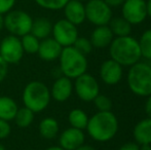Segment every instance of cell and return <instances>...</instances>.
Listing matches in <instances>:
<instances>
[{
  "instance_id": "cell-6",
  "label": "cell",
  "mask_w": 151,
  "mask_h": 150,
  "mask_svg": "<svg viewBox=\"0 0 151 150\" xmlns=\"http://www.w3.org/2000/svg\"><path fill=\"white\" fill-rule=\"evenodd\" d=\"M32 24V17L24 10L12 9L4 14V28L14 36L22 37L30 33Z\"/></svg>"
},
{
  "instance_id": "cell-4",
  "label": "cell",
  "mask_w": 151,
  "mask_h": 150,
  "mask_svg": "<svg viewBox=\"0 0 151 150\" xmlns=\"http://www.w3.org/2000/svg\"><path fill=\"white\" fill-rule=\"evenodd\" d=\"M59 61L62 75L70 79H75L86 73L88 67L86 56L78 52L73 45L63 47Z\"/></svg>"
},
{
  "instance_id": "cell-2",
  "label": "cell",
  "mask_w": 151,
  "mask_h": 150,
  "mask_svg": "<svg viewBox=\"0 0 151 150\" xmlns=\"http://www.w3.org/2000/svg\"><path fill=\"white\" fill-rule=\"evenodd\" d=\"M109 54L112 60L122 67L133 66L142 58L139 42L131 35L114 37L109 45Z\"/></svg>"
},
{
  "instance_id": "cell-28",
  "label": "cell",
  "mask_w": 151,
  "mask_h": 150,
  "mask_svg": "<svg viewBox=\"0 0 151 150\" xmlns=\"http://www.w3.org/2000/svg\"><path fill=\"white\" fill-rule=\"evenodd\" d=\"M73 46L79 52H81L82 55H84V56L91 54V50H93V44H91L90 39H88V38H86V37H79V36H78L77 39L75 40Z\"/></svg>"
},
{
  "instance_id": "cell-29",
  "label": "cell",
  "mask_w": 151,
  "mask_h": 150,
  "mask_svg": "<svg viewBox=\"0 0 151 150\" xmlns=\"http://www.w3.org/2000/svg\"><path fill=\"white\" fill-rule=\"evenodd\" d=\"M93 102L99 111H111L112 109V101L107 96L99 94Z\"/></svg>"
},
{
  "instance_id": "cell-12",
  "label": "cell",
  "mask_w": 151,
  "mask_h": 150,
  "mask_svg": "<svg viewBox=\"0 0 151 150\" xmlns=\"http://www.w3.org/2000/svg\"><path fill=\"white\" fill-rule=\"evenodd\" d=\"M100 78L107 85H115L121 80L123 69L120 64L112 59L104 61L100 67Z\"/></svg>"
},
{
  "instance_id": "cell-7",
  "label": "cell",
  "mask_w": 151,
  "mask_h": 150,
  "mask_svg": "<svg viewBox=\"0 0 151 150\" xmlns=\"http://www.w3.org/2000/svg\"><path fill=\"white\" fill-rule=\"evenodd\" d=\"M84 6L86 20L96 27L108 25L113 18L112 8L104 0H88Z\"/></svg>"
},
{
  "instance_id": "cell-10",
  "label": "cell",
  "mask_w": 151,
  "mask_h": 150,
  "mask_svg": "<svg viewBox=\"0 0 151 150\" xmlns=\"http://www.w3.org/2000/svg\"><path fill=\"white\" fill-rule=\"evenodd\" d=\"M52 35L62 47L72 46L79 36L77 26L70 23L66 19H61L52 24Z\"/></svg>"
},
{
  "instance_id": "cell-11",
  "label": "cell",
  "mask_w": 151,
  "mask_h": 150,
  "mask_svg": "<svg viewBox=\"0 0 151 150\" xmlns=\"http://www.w3.org/2000/svg\"><path fill=\"white\" fill-rule=\"evenodd\" d=\"M121 14L129 24L140 25L147 18L145 0H125L121 5Z\"/></svg>"
},
{
  "instance_id": "cell-8",
  "label": "cell",
  "mask_w": 151,
  "mask_h": 150,
  "mask_svg": "<svg viewBox=\"0 0 151 150\" xmlns=\"http://www.w3.org/2000/svg\"><path fill=\"white\" fill-rule=\"evenodd\" d=\"M73 90L81 101L93 102L96 97L100 94V85L93 75L86 72L75 78Z\"/></svg>"
},
{
  "instance_id": "cell-36",
  "label": "cell",
  "mask_w": 151,
  "mask_h": 150,
  "mask_svg": "<svg viewBox=\"0 0 151 150\" xmlns=\"http://www.w3.org/2000/svg\"><path fill=\"white\" fill-rule=\"evenodd\" d=\"M146 11H147V17L151 19V0L146 1Z\"/></svg>"
},
{
  "instance_id": "cell-17",
  "label": "cell",
  "mask_w": 151,
  "mask_h": 150,
  "mask_svg": "<svg viewBox=\"0 0 151 150\" xmlns=\"http://www.w3.org/2000/svg\"><path fill=\"white\" fill-rule=\"evenodd\" d=\"M114 38L112 31L108 25L97 26L91 34V42L96 48H105L110 45Z\"/></svg>"
},
{
  "instance_id": "cell-33",
  "label": "cell",
  "mask_w": 151,
  "mask_h": 150,
  "mask_svg": "<svg viewBox=\"0 0 151 150\" xmlns=\"http://www.w3.org/2000/svg\"><path fill=\"white\" fill-rule=\"evenodd\" d=\"M118 150H140V145L136 142H127L120 146Z\"/></svg>"
},
{
  "instance_id": "cell-25",
  "label": "cell",
  "mask_w": 151,
  "mask_h": 150,
  "mask_svg": "<svg viewBox=\"0 0 151 150\" xmlns=\"http://www.w3.org/2000/svg\"><path fill=\"white\" fill-rule=\"evenodd\" d=\"M21 42H22L23 50L25 54L28 55H34L37 54L38 48H39L40 40L37 37H35L33 34L28 33L21 37Z\"/></svg>"
},
{
  "instance_id": "cell-38",
  "label": "cell",
  "mask_w": 151,
  "mask_h": 150,
  "mask_svg": "<svg viewBox=\"0 0 151 150\" xmlns=\"http://www.w3.org/2000/svg\"><path fill=\"white\" fill-rule=\"evenodd\" d=\"M140 150H151V144L140 145Z\"/></svg>"
},
{
  "instance_id": "cell-31",
  "label": "cell",
  "mask_w": 151,
  "mask_h": 150,
  "mask_svg": "<svg viewBox=\"0 0 151 150\" xmlns=\"http://www.w3.org/2000/svg\"><path fill=\"white\" fill-rule=\"evenodd\" d=\"M16 0H0V14H5L14 8Z\"/></svg>"
},
{
  "instance_id": "cell-41",
  "label": "cell",
  "mask_w": 151,
  "mask_h": 150,
  "mask_svg": "<svg viewBox=\"0 0 151 150\" xmlns=\"http://www.w3.org/2000/svg\"><path fill=\"white\" fill-rule=\"evenodd\" d=\"M146 64H147L148 66L151 68V59H150V60H146Z\"/></svg>"
},
{
  "instance_id": "cell-37",
  "label": "cell",
  "mask_w": 151,
  "mask_h": 150,
  "mask_svg": "<svg viewBox=\"0 0 151 150\" xmlns=\"http://www.w3.org/2000/svg\"><path fill=\"white\" fill-rule=\"evenodd\" d=\"M75 150H97L96 148H93V146H91V145H86V144H83V145H81L80 147H78L77 149H75Z\"/></svg>"
},
{
  "instance_id": "cell-30",
  "label": "cell",
  "mask_w": 151,
  "mask_h": 150,
  "mask_svg": "<svg viewBox=\"0 0 151 150\" xmlns=\"http://www.w3.org/2000/svg\"><path fill=\"white\" fill-rule=\"evenodd\" d=\"M10 133H12V126L9 124V121L0 118V140L9 137Z\"/></svg>"
},
{
  "instance_id": "cell-21",
  "label": "cell",
  "mask_w": 151,
  "mask_h": 150,
  "mask_svg": "<svg viewBox=\"0 0 151 150\" xmlns=\"http://www.w3.org/2000/svg\"><path fill=\"white\" fill-rule=\"evenodd\" d=\"M18 110V104L14 99L7 96L0 97V118L1 119L12 121L14 119Z\"/></svg>"
},
{
  "instance_id": "cell-32",
  "label": "cell",
  "mask_w": 151,
  "mask_h": 150,
  "mask_svg": "<svg viewBox=\"0 0 151 150\" xmlns=\"http://www.w3.org/2000/svg\"><path fill=\"white\" fill-rule=\"evenodd\" d=\"M7 73H8V65L6 64L5 61L0 57V83L5 79Z\"/></svg>"
},
{
  "instance_id": "cell-5",
  "label": "cell",
  "mask_w": 151,
  "mask_h": 150,
  "mask_svg": "<svg viewBox=\"0 0 151 150\" xmlns=\"http://www.w3.org/2000/svg\"><path fill=\"white\" fill-rule=\"evenodd\" d=\"M127 85L133 94L139 97L151 95V68L146 62H138L129 67Z\"/></svg>"
},
{
  "instance_id": "cell-34",
  "label": "cell",
  "mask_w": 151,
  "mask_h": 150,
  "mask_svg": "<svg viewBox=\"0 0 151 150\" xmlns=\"http://www.w3.org/2000/svg\"><path fill=\"white\" fill-rule=\"evenodd\" d=\"M104 1H105L111 8H115V7H119V6L122 5L125 0H104Z\"/></svg>"
},
{
  "instance_id": "cell-22",
  "label": "cell",
  "mask_w": 151,
  "mask_h": 150,
  "mask_svg": "<svg viewBox=\"0 0 151 150\" xmlns=\"http://www.w3.org/2000/svg\"><path fill=\"white\" fill-rule=\"evenodd\" d=\"M110 30L112 31L114 36H129L132 33V25L122 17L112 18L108 24Z\"/></svg>"
},
{
  "instance_id": "cell-39",
  "label": "cell",
  "mask_w": 151,
  "mask_h": 150,
  "mask_svg": "<svg viewBox=\"0 0 151 150\" xmlns=\"http://www.w3.org/2000/svg\"><path fill=\"white\" fill-rule=\"evenodd\" d=\"M4 28V14H0V31Z\"/></svg>"
},
{
  "instance_id": "cell-3",
  "label": "cell",
  "mask_w": 151,
  "mask_h": 150,
  "mask_svg": "<svg viewBox=\"0 0 151 150\" xmlns=\"http://www.w3.org/2000/svg\"><path fill=\"white\" fill-rule=\"evenodd\" d=\"M50 100L52 96L50 88L41 81H30L23 90L22 101L24 106L32 110L34 113H39L47 108Z\"/></svg>"
},
{
  "instance_id": "cell-1",
  "label": "cell",
  "mask_w": 151,
  "mask_h": 150,
  "mask_svg": "<svg viewBox=\"0 0 151 150\" xmlns=\"http://www.w3.org/2000/svg\"><path fill=\"white\" fill-rule=\"evenodd\" d=\"M88 136L97 142H108L118 132V119L111 111H98L88 118L86 126Z\"/></svg>"
},
{
  "instance_id": "cell-15",
  "label": "cell",
  "mask_w": 151,
  "mask_h": 150,
  "mask_svg": "<svg viewBox=\"0 0 151 150\" xmlns=\"http://www.w3.org/2000/svg\"><path fill=\"white\" fill-rule=\"evenodd\" d=\"M62 50H63V47L54 38L47 37L45 39L40 40L37 55L42 61L52 62V61H56L59 59Z\"/></svg>"
},
{
  "instance_id": "cell-18",
  "label": "cell",
  "mask_w": 151,
  "mask_h": 150,
  "mask_svg": "<svg viewBox=\"0 0 151 150\" xmlns=\"http://www.w3.org/2000/svg\"><path fill=\"white\" fill-rule=\"evenodd\" d=\"M133 137L139 145L151 144V118H144L136 124L133 130Z\"/></svg>"
},
{
  "instance_id": "cell-23",
  "label": "cell",
  "mask_w": 151,
  "mask_h": 150,
  "mask_svg": "<svg viewBox=\"0 0 151 150\" xmlns=\"http://www.w3.org/2000/svg\"><path fill=\"white\" fill-rule=\"evenodd\" d=\"M88 116L82 109L75 108L72 109L68 114V121L72 128H78V130H86L88 122Z\"/></svg>"
},
{
  "instance_id": "cell-9",
  "label": "cell",
  "mask_w": 151,
  "mask_h": 150,
  "mask_svg": "<svg viewBox=\"0 0 151 150\" xmlns=\"http://www.w3.org/2000/svg\"><path fill=\"white\" fill-rule=\"evenodd\" d=\"M21 38L9 34L0 42V57L7 65H14L20 63L24 57Z\"/></svg>"
},
{
  "instance_id": "cell-40",
  "label": "cell",
  "mask_w": 151,
  "mask_h": 150,
  "mask_svg": "<svg viewBox=\"0 0 151 150\" xmlns=\"http://www.w3.org/2000/svg\"><path fill=\"white\" fill-rule=\"evenodd\" d=\"M44 150H65V149H63L61 146H50V147H48V148H46V149H44Z\"/></svg>"
},
{
  "instance_id": "cell-19",
  "label": "cell",
  "mask_w": 151,
  "mask_h": 150,
  "mask_svg": "<svg viewBox=\"0 0 151 150\" xmlns=\"http://www.w3.org/2000/svg\"><path fill=\"white\" fill-rule=\"evenodd\" d=\"M60 131V124L58 120L54 117H45L39 122L38 132L39 135L44 139H54L58 136Z\"/></svg>"
},
{
  "instance_id": "cell-27",
  "label": "cell",
  "mask_w": 151,
  "mask_h": 150,
  "mask_svg": "<svg viewBox=\"0 0 151 150\" xmlns=\"http://www.w3.org/2000/svg\"><path fill=\"white\" fill-rule=\"evenodd\" d=\"M38 6L47 10H61L69 0H34Z\"/></svg>"
},
{
  "instance_id": "cell-43",
  "label": "cell",
  "mask_w": 151,
  "mask_h": 150,
  "mask_svg": "<svg viewBox=\"0 0 151 150\" xmlns=\"http://www.w3.org/2000/svg\"><path fill=\"white\" fill-rule=\"evenodd\" d=\"M77 1H80V2H86V1H88V0H77Z\"/></svg>"
},
{
  "instance_id": "cell-16",
  "label": "cell",
  "mask_w": 151,
  "mask_h": 150,
  "mask_svg": "<svg viewBox=\"0 0 151 150\" xmlns=\"http://www.w3.org/2000/svg\"><path fill=\"white\" fill-rule=\"evenodd\" d=\"M64 16L67 21L74 24L75 26L81 25L86 18V6L83 2L77 1V0H69L63 8Z\"/></svg>"
},
{
  "instance_id": "cell-13",
  "label": "cell",
  "mask_w": 151,
  "mask_h": 150,
  "mask_svg": "<svg viewBox=\"0 0 151 150\" xmlns=\"http://www.w3.org/2000/svg\"><path fill=\"white\" fill-rule=\"evenodd\" d=\"M86 135L83 131L75 128H66L59 136V146L65 150H75L84 144Z\"/></svg>"
},
{
  "instance_id": "cell-20",
  "label": "cell",
  "mask_w": 151,
  "mask_h": 150,
  "mask_svg": "<svg viewBox=\"0 0 151 150\" xmlns=\"http://www.w3.org/2000/svg\"><path fill=\"white\" fill-rule=\"evenodd\" d=\"M52 31V23L47 18H37L33 20L31 28V34L39 40L50 37Z\"/></svg>"
},
{
  "instance_id": "cell-42",
  "label": "cell",
  "mask_w": 151,
  "mask_h": 150,
  "mask_svg": "<svg viewBox=\"0 0 151 150\" xmlns=\"http://www.w3.org/2000/svg\"><path fill=\"white\" fill-rule=\"evenodd\" d=\"M0 150H6V148L3 146V145H1V144H0Z\"/></svg>"
},
{
  "instance_id": "cell-35",
  "label": "cell",
  "mask_w": 151,
  "mask_h": 150,
  "mask_svg": "<svg viewBox=\"0 0 151 150\" xmlns=\"http://www.w3.org/2000/svg\"><path fill=\"white\" fill-rule=\"evenodd\" d=\"M145 111L149 118H151V95L147 97V101L145 103Z\"/></svg>"
},
{
  "instance_id": "cell-24",
  "label": "cell",
  "mask_w": 151,
  "mask_h": 150,
  "mask_svg": "<svg viewBox=\"0 0 151 150\" xmlns=\"http://www.w3.org/2000/svg\"><path fill=\"white\" fill-rule=\"evenodd\" d=\"M34 115H35V113L33 111L24 106L22 108H19L14 120L20 128H26L32 124L34 120Z\"/></svg>"
},
{
  "instance_id": "cell-14",
  "label": "cell",
  "mask_w": 151,
  "mask_h": 150,
  "mask_svg": "<svg viewBox=\"0 0 151 150\" xmlns=\"http://www.w3.org/2000/svg\"><path fill=\"white\" fill-rule=\"evenodd\" d=\"M52 99L57 102L63 103L71 97L73 93V82L72 79L62 75L58 77L50 88Z\"/></svg>"
},
{
  "instance_id": "cell-26",
  "label": "cell",
  "mask_w": 151,
  "mask_h": 150,
  "mask_svg": "<svg viewBox=\"0 0 151 150\" xmlns=\"http://www.w3.org/2000/svg\"><path fill=\"white\" fill-rule=\"evenodd\" d=\"M141 50V56L145 60H150L151 59V29L144 31L143 34L141 35L140 39L138 40Z\"/></svg>"
}]
</instances>
